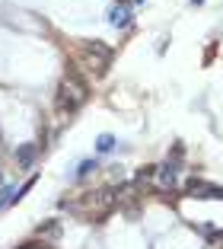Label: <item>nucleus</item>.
<instances>
[{
    "label": "nucleus",
    "instance_id": "39448f33",
    "mask_svg": "<svg viewBox=\"0 0 223 249\" xmlns=\"http://www.w3.org/2000/svg\"><path fill=\"white\" fill-rule=\"evenodd\" d=\"M156 176H159V185H163V189H172V185H175V176H179V163H169V160H166L163 166H156Z\"/></svg>",
    "mask_w": 223,
    "mask_h": 249
},
{
    "label": "nucleus",
    "instance_id": "9b49d317",
    "mask_svg": "<svg viewBox=\"0 0 223 249\" xmlns=\"http://www.w3.org/2000/svg\"><path fill=\"white\" fill-rule=\"evenodd\" d=\"M156 176V166H144V169H137V182H144V179H153Z\"/></svg>",
    "mask_w": 223,
    "mask_h": 249
},
{
    "label": "nucleus",
    "instance_id": "ddd939ff",
    "mask_svg": "<svg viewBox=\"0 0 223 249\" xmlns=\"http://www.w3.org/2000/svg\"><path fill=\"white\" fill-rule=\"evenodd\" d=\"M137 3H144V0H137Z\"/></svg>",
    "mask_w": 223,
    "mask_h": 249
},
{
    "label": "nucleus",
    "instance_id": "423d86ee",
    "mask_svg": "<svg viewBox=\"0 0 223 249\" xmlns=\"http://www.w3.org/2000/svg\"><path fill=\"white\" fill-rule=\"evenodd\" d=\"M38 150H42V144H22L19 150H16V163H19V166H26L29 169L32 166V160H35V154Z\"/></svg>",
    "mask_w": 223,
    "mask_h": 249
},
{
    "label": "nucleus",
    "instance_id": "20e7f679",
    "mask_svg": "<svg viewBox=\"0 0 223 249\" xmlns=\"http://www.w3.org/2000/svg\"><path fill=\"white\" fill-rule=\"evenodd\" d=\"M108 22H112L115 29H124V26H131V10L124 7V3H112V7H108Z\"/></svg>",
    "mask_w": 223,
    "mask_h": 249
},
{
    "label": "nucleus",
    "instance_id": "f8f14e48",
    "mask_svg": "<svg viewBox=\"0 0 223 249\" xmlns=\"http://www.w3.org/2000/svg\"><path fill=\"white\" fill-rule=\"evenodd\" d=\"M191 3H204V0H191Z\"/></svg>",
    "mask_w": 223,
    "mask_h": 249
},
{
    "label": "nucleus",
    "instance_id": "6e6552de",
    "mask_svg": "<svg viewBox=\"0 0 223 249\" xmlns=\"http://www.w3.org/2000/svg\"><path fill=\"white\" fill-rule=\"evenodd\" d=\"M112 147H115V138H112V134H99V141H96V150H99V154H108Z\"/></svg>",
    "mask_w": 223,
    "mask_h": 249
},
{
    "label": "nucleus",
    "instance_id": "f03ea898",
    "mask_svg": "<svg viewBox=\"0 0 223 249\" xmlns=\"http://www.w3.org/2000/svg\"><path fill=\"white\" fill-rule=\"evenodd\" d=\"M83 54H86L89 61H96V73H105L108 64H112V48L102 42H83Z\"/></svg>",
    "mask_w": 223,
    "mask_h": 249
},
{
    "label": "nucleus",
    "instance_id": "7ed1b4c3",
    "mask_svg": "<svg viewBox=\"0 0 223 249\" xmlns=\"http://www.w3.org/2000/svg\"><path fill=\"white\" fill-rule=\"evenodd\" d=\"M185 192H188L191 198H223V189H220V185L204 182V179H188Z\"/></svg>",
    "mask_w": 223,
    "mask_h": 249
},
{
    "label": "nucleus",
    "instance_id": "1a4fd4ad",
    "mask_svg": "<svg viewBox=\"0 0 223 249\" xmlns=\"http://www.w3.org/2000/svg\"><path fill=\"white\" fill-rule=\"evenodd\" d=\"M13 198H16V189H13V185H3V189H0V208L10 205Z\"/></svg>",
    "mask_w": 223,
    "mask_h": 249
},
{
    "label": "nucleus",
    "instance_id": "f257e3e1",
    "mask_svg": "<svg viewBox=\"0 0 223 249\" xmlns=\"http://www.w3.org/2000/svg\"><path fill=\"white\" fill-rule=\"evenodd\" d=\"M86 96H89V83L77 73V67H67V77L61 80L58 96H54V109L61 115H73L80 106L86 103Z\"/></svg>",
    "mask_w": 223,
    "mask_h": 249
},
{
    "label": "nucleus",
    "instance_id": "9d476101",
    "mask_svg": "<svg viewBox=\"0 0 223 249\" xmlns=\"http://www.w3.org/2000/svg\"><path fill=\"white\" fill-rule=\"evenodd\" d=\"M93 169H96V160H83V163H80V169H77V179H86Z\"/></svg>",
    "mask_w": 223,
    "mask_h": 249
},
{
    "label": "nucleus",
    "instance_id": "0eeeda50",
    "mask_svg": "<svg viewBox=\"0 0 223 249\" xmlns=\"http://www.w3.org/2000/svg\"><path fill=\"white\" fill-rule=\"evenodd\" d=\"M38 236H48V240H54V236L61 233V224L58 220H48V224H38V230H35Z\"/></svg>",
    "mask_w": 223,
    "mask_h": 249
}]
</instances>
